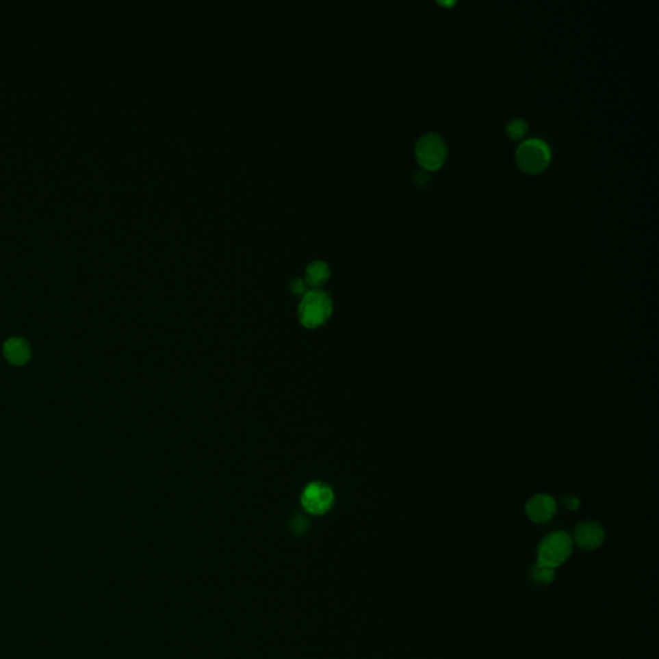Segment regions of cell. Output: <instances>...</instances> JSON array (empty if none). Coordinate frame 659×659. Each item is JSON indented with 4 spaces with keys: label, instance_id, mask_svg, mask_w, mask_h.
I'll list each match as a JSON object with an SVG mask.
<instances>
[{
    "label": "cell",
    "instance_id": "cell-1",
    "mask_svg": "<svg viewBox=\"0 0 659 659\" xmlns=\"http://www.w3.org/2000/svg\"><path fill=\"white\" fill-rule=\"evenodd\" d=\"M333 313V300L320 289L307 292L299 305V320L304 327L317 328L326 324Z\"/></svg>",
    "mask_w": 659,
    "mask_h": 659
},
{
    "label": "cell",
    "instance_id": "cell-2",
    "mask_svg": "<svg viewBox=\"0 0 659 659\" xmlns=\"http://www.w3.org/2000/svg\"><path fill=\"white\" fill-rule=\"evenodd\" d=\"M519 168L528 174L543 172L552 160V151L546 142L530 138L519 144L515 153Z\"/></svg>",
    "mask_w": 659,
    "mask_h": 659
},
{
    "label": "cell",
    "instance_id": "cell-3",
    "mask_svg": "<svg viewBox=\"0 0 659 659\" xmlns=\"http://www.w3.org/2000/svg\"><path fill=\"white\" fill-rule=\"evenodd\" d=\"M572 550L571 536L565 532H554L541 542L537 563L555 569L571 556Z\"/></svg>",
    "mask_w": 659,
    "mask_h": 659
},
{
    "label": "cell",
    "instance_id": "cell-4",
    "mask_svg": "<svg viewBox=\"0 0 659 659\" xmlns=\"http://www.w3.org/2000/svg\"><path fill=\"white\" fill-rule=\"evenodd\" d=\"M447 144L438 133L424 134L415 147L416 159L426 170H438L447 159Z\"/></svg>",
    "mask_w": 659,
    "mask_h": 659
},
{
    "label": "cell",
    "instance_id": "cell-5",
    "mask_svg": "<svg viewBox=\"0 0 659 659\" xmlns=\"http://www.w3.org/2000/svg\"><path fill=\"white\" fill-rule=\"evenodd\" d=\"M300 500L303 508L308 513L313 515H322L333 508L335 495L331 487L327 486L326 483L312 482L304 488Z\"/></svg>",
    "mask_w": 659,
    "mask_h": 659
},
{
    "label": "cell",
    "instance_id": "cell-6",
    "mask_svg": "<svg viewBox=\"0 0 659 659\" xmlns=\"http://www.w3.org/2000/svg\"><path fill=\"white\" fill-rule=\"evenodd\" d=\"M574 540L580 547L586 550H594L603 545L606 540V533L600 524L595 521L581 523L574 530Z\"/></svg>",
    "mask_w": 659,
    "mask_h": 659
},
{
    "label": "cell",
    "instance_id": "cell-7",
    "mask_svg": "<svg viewBox=\"0 0 659 659\" xmlns=\"http://www.w3.org/2000/svg\"><path fill=\"white\" fill-rule=\"evenodd\" d=\"M526 511L532 521L546 523L556 514V502L549 495H537L528 501Z\"/></svg>",
    "mask_w": 659,
    "mask_h": 659
},
{
    "label": "cell",
    "instance_id": "cell-8",
    "mask_svg": "<svg viewBox=\"0 0 659 659\" xmlns=\"http://www.w3.org/2000/svg\"><path fill=\"white\" fill-rule=\"evenodd\" d=\"M3 353L13 366H23L31 358L30 346L21 337H12L7 340L3 348Z\"/></svg>",
    "mask_w": 659,
    "mask_h": 659
},
{
    "label": "cell",
    "instance_id": "cell-9",
    "mask_svg": "<svg viewBox=\"0 0 659 659\" xmlns=\"http://www.w3.org/2000/svg\"><path fill=\"white\" fill-rule=\"evenodd\" d=\"M330 267L324 260H313L307 266L305 270V282L308 286L321 287L330 277Z\"/></svg>",
    "mask_w": 659,
    "mask_h": 659
},
{
    "label": "cell",
    "instance_id": "cell-10",
    "mask_svg": "<svg viewBox=\"0 0 659 659\" xmlns=\"http://www.w3.org/2000/svg\"><path fill=\"white\" fill-rule=\"evenodd\" d=\"M530 577L533 581L540 582V584H550L555 578V569L542 565L537 563L532 569H530Z\"/></svg>",
    "mask_w": 659,
    "mask_h": 659
},
{
    "label": "cell",
    "instance_id": "cell-11",
    "mask_svg": "<svg viewBox=\"0 0 659 659\" xmlns=\"http://www.w3.org/2000/svg\"><path fill=\"white\" fill-rule=\"evenodd\" d=\"M528 131V124L521 119H513L506 125V133L511 140H519Z\"/></svg>",
    "mask_w": 659,
    "mask_h": 659
},
{
    "label": "cell",
    "instance_id": "cell-12",
    "mask_svg": "<svg viewBox=\"0 0 659 659\" xmlns=\"http://www.w3.org/2000/svg\"><path fill=\"white\" fill-rule=\"evenodd\" d=\"M292 290L295 294H305L307 292V282L302 279H296L292 282Z\"/></svg>",
    "mask_w": 659,
    "mask_h": 659
},
{
    "label": "cell",
    "instance_id": "cell-13",
    "mask_svg": "<svg viewBox=\"0 0 659 659\" xmlns=\"http://www.w3.org/2000/svg\"><path fill=\"white\" fill-rule=\"evenodd\" d=\"M563 504H564V506H567L569 510H576V508L580 506L578 498H564V500H563Z\"/></svg>",
    "mask_w": 659,
    "mask_h": 659
},
{
    "label": "cell",
    "instance_id": "cell-14",
    "mask_svg": "<svg viewBox=\"0 0 659 659\" xmlns=\"http://www.w3.org/2000/svg\"><path fill=\"white\" fill-rule=\"evenodd\" d=\"M416 182H417L419 185H422H422H426V183L429 182L428 174L425 173V172H419V173L416 174Z\"/></svg>",
    "mask_w": 659,
    "mask_h": 659
}]
</instances>
